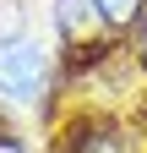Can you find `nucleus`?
<instances>
[{
    "label": "nucleus",
    "mask_w": 147,
    "mask_h": 153,
    "mask_svg": "<svg viewBox=\"0 0 147 153\" xmlns=\"http://www.w3.org/2000/svg\"><path fill=\"white\" fill-rule=\"evenodd\" d=\"M22 44V6L16 0H0V49Z\"/></svg>",
    "instance_id": "4"
},
{
    "label": "nucleus",
    "mask_w": 147,
    "mask_h": 153,
    "mask_svg": "<svg viewBox=\"0 0 147 153\" xmlns=\"http://www.w3.org/2000/svg\"><path fill=\"white\" fill-rule=\"evenodd\" d=\"M49 82V55L44 44H33V38H22V44L0 49V99L11 104H33Z\"/></svg>",
    "instance_id": "1"
},
{
    "label": "nucleus",
    "mask_w": 147,
    "mask_h": 153,
    "mask_svg": "<svg viewBox=\"0 0 147 153\" xmlns=\"http://www.w3.org/2000/svg\"><path fill=\"white\" fill-rule=\"evenodd\" d=\"M136 49H142V66H147V16H142V44Z\"/></svg>",
    "instance_id": "6"
},
{
    "label": "nucleus",
    "mask_w": 147,
    "mask_h": 153,
    "mask_svg": "<svg viewBox=\"0 0 147 153\" xmlns=\"http://www.w3.org/2000/svg\"><path fill=\"white\" fill-rule=\"evenodd\" d=\"M0 153H22V142H16V137H0Z\"/></svg>",
    "instance_id": "5"
},
{
    "label": "nucleus",
    "mask_w": 147,
    "mask_h": 153,
    "mask_svg": "<svg viewBox=\"0 0 147 153\" xmlns=\"http://www.w3.org/2000/svg\"><path fill=\"white\" fill-rule=\"evenodd\" d=\"M98 6H104V16H109V27H131V22L147 16V0H98Z\"/></svg>",
    "instance_id": "3"
},
{
    "label": "nucleus",
    "mask_w": 147,
    "mask_h": 153,
    "mask_svg": "<svg viewBox=\"0 0 147 153\" xmlns=\"http://www.w3.org/2000/svg\"><path fill=\"white\" fill-rule=\"evenodd\" d=\"M54 27H60V38L71 49H87V44L104 38L109 16H104L98 0H54Z\"/></svg>",
    "instance_id": "2"
}]
</instances>
